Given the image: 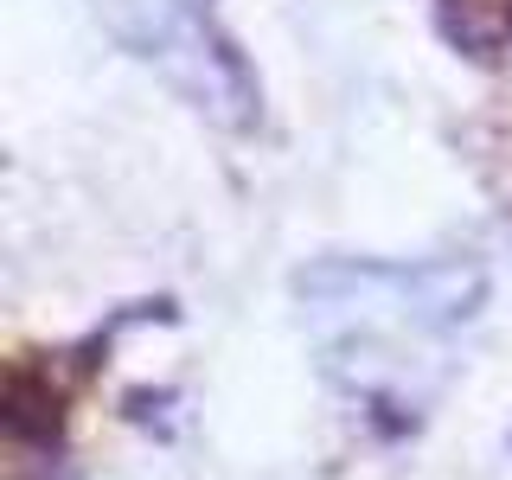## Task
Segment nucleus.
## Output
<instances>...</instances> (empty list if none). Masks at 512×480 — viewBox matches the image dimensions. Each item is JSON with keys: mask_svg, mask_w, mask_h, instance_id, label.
Returning a JSON list of instances; mask_svg holds the SVG:
<instances>
[{"mask_svg": "<svg viewBox=\"0 0 512 480\" xmlns=\"http://www.w3.org/2000/svg\"><path fill=\"white\" fill-rule=\"evenodd\" d=\"M461 269H320L314 276V327L327 359L352 372L359 391H410L416 365L448 359V333L468 301Z\"/></svg>", "mask_w": 512, "mask_h": 480, "instance_id": "1", "label": "nucleus"}]
</instances>
